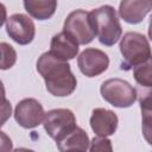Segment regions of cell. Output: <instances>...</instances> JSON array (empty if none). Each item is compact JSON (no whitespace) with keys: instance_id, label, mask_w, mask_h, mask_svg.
<instances>
[{"instance_id":"obj_8","label":"cell","mask_w":152,"mask_h":152,"mask_svg":"<svg viewBox=\"0 0 152 152\" xmlns=\"http://www.w3.org/2000/svg\"><path fill=\"white\" fill-rule=\"evenodd\" d=\"M77 65L83 75L87 77H95L107 70L109 58L103 51L89 48L81 52L77 58Z\"/></svg>"},{"instance_id":"obj_4","label":"cell","mask_w":152,"mask_h":152,"mask_svg":"<svg viewBox=\"0 0 152 152\" xmlns=\"http://www.w3.org/2000/svg\"><path fill=\"white\" fill-rule=\"evenodd\" d=\"M43 125L46 133L56 144L62 141L77 127L74 113L66 108H57L45 113Z\"/></svg>"},{"instance_id":"obj_6","label":"cell","mask_w":152,"mask_h":152,"mask_svg":"<svg viewBox=\"0 0 152 152\" xmlns=\"http://www.w3.org/2000/svg\"><path fill=\"white\" fill-rule=\"evenodd\" d=\"M63 31L81 45L89 44L96 36L90 20V14L84 10L72 11L64 21Z\"/></svg>"},{"instance_id":"obj_10","label":"cell","mask_w":152,"mask_h":152,"mask_svg":"<svg viewBox=\"0 0 152 152\" xmlns=\"http://www.w3.org/2000/svg\"><path fill=\"white\" fill-rule=\"evenodd\" d=\"M90 126L96 135H112L118 128V116L112 110L104 108H95L90 116Z\"/></svg>"},{"instance_id":"obj_14","label":"cell","mask_w":152,"mask_h":152,"mask_svg":"<svg viewBox=\"0 0 152 152\" xmlns=\"http://www.w3.org/2000/svg\"><path fill=\"white\" fill-rule=\"evenodd\" d=\"M56 145L59 151H87L89 147V138L82 128L76 127L68 137Z\"/></svg>"},{"instance_id":"obj_20","label":"cell","mask_w":152,"mask_h":152,"mask_svg":"<svg viewBox=\"0 0 152 152\" xmlns=\"http://www.w3.org/2000/svg\"><path fill=\"white\" fill-rule=\"evenodd\" d=\"M148 37L152 40V17L150 18V24H148Z\"/></svg>"},{"instance_id":"obj_18","label":"cell","mask_w":152,"mask_h":152,"mask_svg":"<svg viewBox=\"0 0 152 152\" xmlns=\"http://www.w3.org/2000/svg\"><path fill=\"white\" fill-rule=\"evenodd\" d=\"M137 97L140 103V109L152 108V86H138Z\"/></svg>"},{"instance_id":"obj_3","label":"cell","mask_w":152,"mask_h":152,"mask_svg":"<svg viewBox=\"0 0 152 152\" xmlns=\"http://www.w3.org/2000/svg\"><path fill=\"white\" fill-rule=\"evenodd\" d=\"M120 52L124 57L122 69L135 66L151 57V46L146 37L138 32H127L120 42Z\"/></svg>"},{"instance_id":"obj_17","label":"cell","mask_w":152,"mask_h":152,"mask_svg":"<svg viewBox=\"0 0 152 152\" xmlns=\"http://www.w3.org/2000/svg\"><path fill=\"white\" fill-rule=\"evenodd\" d=\"M141 129L145 140L152 146V108L141 109Z\"/></svg>"},{"instance_id":"obj_19","label":"cell","mask_w":152,"mask_h":152,"mask_svg":"<svg viewBox=\"0 0 152 152\" xmlns=\"http://www.w3.org/2000/svg\"><path fill=\"white\" fill-rule=\"evenodd\" d=\"M90 151H91V152H95V151H112L110 140L107 139L106 137H100V135H97V137L94 138L93 141H91Z\"/></svg>"},{"instance_id":"obj_9","label":"cell","mask_w":152,"mask_h":152,"mask_svg":"<svg viewBox=\"0 0 152 152\" xmlns=\"http://www.w3.org/2000/svg\"><path fill=\"white\" fill-rule=\"evenodd\" d=\"M45 113L43 106L34 99L21 100L14 110L15 121L24 128H33L44 120Z\"/></svg>"},{"instance_id":"obj_13","label":"cell","mask_w":152,"mask_h":152,"mask_svg":"<svg viewBox=\"0 0 152 152\" xmlns=\"http://www.w3.org/2000/svg\"><path fill=\"white\" fill-rule=\"evenodd\" d=\"M27 13L38 20L51 18L57 8V0H24Z\"/></svg>"},{"instance_id":"obj_2","label":"cell","mask_w":152,"mask_h":152,"mask_svg":"<svg viewBox=\"0 0 152 152\" xmlns=\"http://www.w3.org/2000/svg\"><path fill=\"white\" fill-rule=\"evenodd\" d=\"M94 31L101 44L114 45L121 37L122 28L113 6L104 5L89 12Z\"/></svg>"},{"instance_id":"obj_15","label":"cell","mask_w":152,"mask_h":152,"mask_svg":"<svg viewBox=\"0 0 152 152\" xmlns=\"http://www.w3.org/2000/svg\"><path fill=\"white\" fill-rule=\"evenodd\" d=\"M133 76L139 86H152V56L133 68Z\"/></svg>"},{"instance_id":"obj_11","label":"cell","mask_w":152,"mask_h":152,"mask_svg":"<svg viewBox=\"0 0 152 152\" xmlns=\"http://www.w3.org/2000/svg\"><path fill=\"white\" fill-rule=\"evenodd\" d=\"M152 11V0H121L120 17L128 24H139Z\"/></svg>"},{"instance_id":"obj_5","label":"cell","mask_w":152,"mask_h":152,"mask_svg":"<svg viewBox=\"0 0 152 152\" xmlns=\"http://www.w3.org/2000/svg\"><path fill=\"white\" fill-rule=\"evenodd\" d=\"M102 97L114 107L127 108L137 100V89L121 78H109L100 88Z\"/></svg>"},{"instance_id":"obj_12","label":"cell","mask_w":152,"mask_h":152,"mask_svg":"<svg viewBox=\"0 0 152 152\" xmlns=\"http://www.w3.org/2000/svg\"><path fill=\"white\" fill-rule=\"evenodd\" d=\"M50 52L61 59L69 61L76 57L78 52V43L63 31L52 37L50 43Z\"/></svg>"},{"instance_id":"obj_1","label":"cell","mask_w":152,"mask_h":152,"mask_svg":"<svg viewBox=\"0 0 152 152\" xmlns=\"http://www.w3.org/2000/svg\"><path fill=\"white\" fill-rule=\"evenodd\" d=\"M37 71L44 78L46 90L53 96H68L76 89L77 81L69 63L53 56L50 51L38 58Z\"/></svg>"},{"instance_id":"obj_16","label":"cell","mask_w":152,"mask_h":152,"mask_svg":"<svg viewBox=\"0 0 152 152\" xmlns=\"http://www.w3.org/2000/svg\"><path fill=\"white\" fill-rule=\"evenodd\" d=\"M0 48H1V56H2L1 57V69L6 70V69L13 66V64L15 63L17 53H15L14 49L5 42L0 44Z\"/></svg>"},{"instance_id":"obj_7","label":"cell","mask_w":152,"mask_h":152,"mask_svg":"<svg viewBox=\"0 0 152 152\" xmlns=\"http://www.w3.org/2000/svg\"><path fill=\"white\" fill-rule=\"evenodd\" d=\"M6 31L10 38L20 45L30 44L36 34L33 21L23 13H15L7 18Z\"/></svg>"}]
</instances>
